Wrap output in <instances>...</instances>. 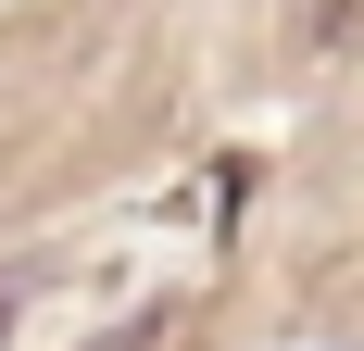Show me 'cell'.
I'll return each mask as SVG.
<instances>
[{
	"instance_id": "obj_1",
	"label": "cell",
	"mask_w": 364,
	"mask_h": 351,
	"mask_svg": "<svg viewBox=\"0 0 364 351\" xmlns=\"http://www.w3.org/2000/svg\"><path fill=\"white\" fill-rule=\"evenodd\" d=\"M13 301H26V276H0V339H13Z\"/></svg>"
}]
</instances>
